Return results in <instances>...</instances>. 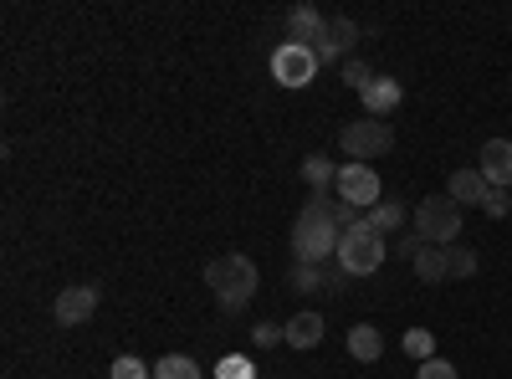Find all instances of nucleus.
<instances>
[{"mask_svg": "<svg viewBox=\"0 0 512 379\" xmlns=\"http://www.w3.org/2000/svg\"><path fill=\"white\" fill-rule=\"evenodd\" d=\"M338 221H333V200L328 195H313L292 221V262H308V267H323L338 257Z\"/></svg>", "mask_w": 512, "mask_h": 379, "instance_id": "f257e3e1", "label": "nucleus"}, {"mask_svg": "<svg viewBox=\"0 0 512 379\" xmlns=\"http://www.w3.org/2000/svg\"><path fill=\"white\" fill-rule=\"evenodd\" d=\"M205 287H210V298L221 303V313H241V308H251L256 287H262V272H256V262L241 257V251H226V257L205 262Z\"/></svg>", "mask_w": 512, "mask_h": 379, "instance_id": "f03ea898", "label": "nucleus"}, {"mask_svg": "<svg viewBox=\"0 0 512 379\" xmlns=\"http://www.w3.org/2000/svg\"><path fill=\"white\" fill-rule=\"evenodd\" d=\"M384 251H390V246H384V236L369 226V221H359V226H349L344 236H338V267H344L349 277H369V272H379L384 267Z\"/></svg>", "mask_w": 512, "mask_h": 379, "instance_id": "7ed1b4c3", "label": "nucleus"}, {"mask_svg": "<svg viewBox=\"0 0 512 379\" xmlns=\"http://www.w3.org/2000/svg\"><path fill=\"white\" fill-rule=\"evenodd\" d=\"M415 231L425 246H451L461 236V205L451 195H425L415 205Z\"/></svg>", "mask_w": 512, "mask_h": 379, "instance_id": "20e7f679", "label": "nucleus"}, {"mask_svg": "<svg viewBox=\"0 0 512 379\" xmlns=\"http://www.w3.org/2000/svg\"><path fill=\"white\" fill-rule=\"evenodd\" d=\"M338 149H344L354 164L379 159V154L395 149V129H390L384 118H354V123H344V129H338Z\"/></svg>", "mask_w": 512, "mask_h": 379, "instance_id": "39448f33", "label": "nucleus"}, {"mask_svg": "<svg viewBox=\"0 0 512 379\" xmlns=\"http://www.w3.org/2000/svg\"><path fill=\"white\" fill-rule=\"evenodd\" d=\"M333 190H338V200H344V205L364 210V216L384 200V185H379V175L369 170V164H338V185Z\"/></svg>", "mask_w": 512, "mask_h": 379, "instance_id": "423d86ee", "label": "nucleus"}, {"mask_svg": "<svg viewBox=\"0 0 512 379\" xmlns=\"http://www.w3.org/2000/svg\"><path fill=\"white\" fill-rule=\"evenodd\" d=\"M318 52L313 47H292V41H282V47L272 52V77L277 88H308V82L318 77Z\"/></svg>", "mask_w": 512, "mask_h": 379, "instance_id": "0eeeda50", "label": "nucleus"}, {"mask_svg": "<svg viewBox=\"0 0 512 379\" xmlns=\"http://www.w3.org/2000/svg\"><path fill=\"white\" fill-rule=\"evenodd\" d=\"M354 47H359V21H354V16H328V26H323V36H318L313 52H318L323 67H344Z\"/></svg>", "mask_w": 512, "mask_h": 379, "instance_id": "6e6552de", "label": "nucleus"}, {"mask_svg": "<svg viewBox=\"0 0 512 379\" xmlns=\"http://www.w3.org/2000/svg\"><path fill=\"white\" fill-rule=\"evenodd\" d=\"M57 323L62 328H82V323H88L93 313H98V287L93 282H77V287H62L57 292Z\"/></svg>", "mask_w": 512, "mask_h": 379, "instance_id": "1a4fd4ad", "label": "nucleus"}, {"mask_svg": "<svg viewBox=\"0 0 512 379\" xmlns=\"http://www.w3.org/2000/svg\"><path fill=\"white\" fill-rule=\"evenodd\" d=\"M477 170H482V180L492 190H512V139H487Z\"/></svg>", "mask_w": 512, "mask_h": 379, "instance_id": "9d476101", "label": "nucleus"}, {"mask_svg": "<svg viewBox=\"0 0 512 379\" xmlns=\"http://www.w3.org/2000/svg\"><path fill=\"white\" fill-rule=\"evenodd\" d=\"M282 26H287V41H292V47H318V36H323L328 16H323L318 6H292Z\"/></svg>", "mask_w": 512, "mask_h": 379, "instance_id": "9b49d317", "label": "nucleus"}, {"mask_svg": "<svg viewBox=\"0 0 512 379\" xmlns=\"http://www.w3.org/2000/svg\"><path fill=\"white\" fill-rule=\"evenodd\" d=\"M400 98H405L400 77H374L369 88L359 93V103H364V113H369V118H390V113L400 108Z\"/></svg>", "mask_w": 512, "mask_h": 379, "instance_id": "f8f14e48", "label": "nucleus"}, {"mask_svg": "<svg viewBox=\"0 0 512 379\" xmlns=\"http://www.w3.org/2000/svg\"><path fill=\"white\" fill-rule=\"evenodd\" d=\"M282 344H292V349H318V344H323V318H318V313H292V318L282 323Z\"/></svg>", "mask_w": 512, "mask_h": 379, "instance_id": "ddd939ff", "label": "nucleus"}, {"mask_svg": "<svg viewBox=\"0 0 512 379\" xmlns=\"http://www.w3.org/2000/svg\"><path fill=\"white\" fill-rule=\"evenodd\" d=\"M487 180H482V170H477V164H472V170H456L451 180H446V195L456 200V205H482L487 200Z\"/></svg>", "mask_w": 512, "mask_h": 379, "instance_id": "4468645a", "label": "nucleus"}, {"mask_svg": "<svg viewBox=\"0 0 512 379\" xmlns=\"http://www.w3.org/2000/svg\"><path fill=\"white\" fill-rule=\"evenodd\" d=\"M349 354H354L359 364H379V359H384V333H379L374 323H354V328H349Z\"/></svg>", "mask_w": 512, "mask_h": 379, "instance_id": "2eb2a0df", "label": "nucleus"}, {"mask_svg": "<svg viewBox=\"0 0 512 379\" xmlns=\"http://www.w3.org/2000/svg\"><path fill=\"white\" fill-rule=\"evenodd\" d=\"M410 267H415V277H420V282H431V287L451 277V262H446V246H425V251H420V257H415Z\"/></svg>", "mask_w": 512, "mask_h": 379, "instance_id": "dca6fc26", "label": "nucleus"}, {"mask_svg": "<svg viewBox=\"0 0 512 379\" xmlns=\"http://www.w3.org/2000/svg\"><path fill=\"white\" fill-rule=\"evenodd\" d=\"M303 180H308L313 195H328V185H338V164L328 154H308L303 159Z\"/></svg>", "mask_w": 512, "mask_h": 379, "instance_id": "f3484780", "label": "nucleus"}, {"mask_svg": "<svg viewBox=\"0 0 512 379\" xmlns=\"http://www.w3.org/2000/svg\"><path fill=\"white\" fill-rule=\"evenodd\" d=\"M364 221H369L379 236H400V226H405V205H400V200H379Z\"/></svg>", "mask_w": 512, "mask_h": 379, "instance_id": "a211bd4d", "label": "nucleus"}, {"mask_svg": "<svg viewBox=\"0 0 512 379\" xmlns=\"http://www.w3.org/2000/svg\"><path fill=\"white\" fill-rule=\"evenodd\" d=\"M287 282H292V292H328V262H323V267H308V262H292Z\"/></svg>", "mask_w": 512, "mask_h": 379, "instance_id": "6ab92c4d", "label": "nucleus"}, {"mask_svg": "<svg viewBox=\"0 0 512 379\" xmlns=\"http://www.w3.org/2000/svg\"><path fill=\"white\" fill-rule=\"evenodd\" d=\"M154 379H200V364L190 354H164L154 364Z\"/></svg>", "mask_w": 512, "mask_h": 379, "instance_id": "aec40b11", "label": "nucleus"}, {"mask_svg": "<svg viewBox=\"0 0 512 379\" xmlns=\"http://www.w3.org/2000/svg\"><path fill=\"white\" fill-rule=\"evenodd\" d=\"M400 349H405L410 359L425 364V359H436V333H431V328H410L405 339H400Z\"/></svg>", "mask_w": 512, "mask_h": 379, "instance_id": "412c9836", "label": "nucleus"}, {"mask_svg": "<svg viewBox=\"0 0 512 379\" xmlns=\"http://www.w3.org/2000/svg\"><path fill=\"white\" fill-rule=\"evenodd\" d=\"M338 72H344V88H354V93H364V88H369V82L379 77V72H374V67L364 62V57H349V62H344V67H338Z\"/></svg>", "mask_w": 512, "mask_h": 379, "instance_id": "4be33fe9", "label": "nucleus"}, {"mask_svg": "<svg viewBox=\"0 0 512 379\" xmlns=\"http://www.w3.org/2000/svg\"><path fill=\"white\" fill-rule=\"evenodd\" d=\"M108 374H113V379H154V369H149L144 359H134V354H118Z\"/></svg>", "mask_w": 512, "mask_h": 379, "instance_id": "5701e85b", "label": "nucleus"}, {"mask_svg": "<svg viewBox=\"0 0 512 379\" xmlns=\"http://www.w3.org/2000/svg\"><path fill=\"white\" fill-rule=\"evenodd\" d=\"M446 262H451V277H472L477 272V251L472 246H446Z\"/></svg>", "mask_w": 512, "mask_h": 379, "instance_id": "b1692460", "label": "nucleus"}, {"mask_svg": "<svg viewBox=\"0 0 512 379\" xmlns=\"http://www.w3.org/2000/svg\"><path fill=\"white\" fill-rule=\"evenodd\" d=\"M216 379H256V369H251V359H241V354H226V359L216 364Z\"/></svg>", "mask_w": 512, "mask_h": 379, "instance_id": "393cba45", "label": "nucleus"}, {"mask_svg": "<svg viewBox=\"0 0 512 379\" xmlns=\"http://www.w3.org/2000/svg\"><path fill=\"white\" fill-rule=\"evenodd\" d=\"M415 379H461V374H456V364H451V359H441V354H436V359H425V364L415 369Z\"/></svg>", "mask_w": 512, "mask_h": 379, "instance_id": "a878e982", "label": "nucleus"}, {"mask_svg": "<svg viewBox=\"0 0 512 379\" xmlns=\"http://www.w3.org/2000/svg\"><path fill=\"white\" fill-rule=\"evenodd\" d=\"M512 210V195L507 190H487V200H482V216H492V221H502Z\"/></svg>", "mask_w": 512, "mask_h": 379, "instance_id": "bb28decb", "label": "nucleus"}, {"mask_svg": "<svg viewBox=\"0 0 512 379\" xmlns=\"http://www.w3.org/2000/svg\"><path fill=\"white\" fill-rule=\"evenodd\" d=\"M395 251H400V257H405V262H415V257H420V251H425V241H420V231H405V236L395 241Z\"/></svg>", "mask_w": 512, "mask_h": 379, "instance_id": "cd10ccee", "label": "nucleus"}, {"mask_svg": "<svg viewBox=\"0 0 512 379\" xmlns=\"http://www.w3.org/2000/svg\"><path fill=\"white\" fill-rule=\"evenodd\" d=\"M251 339H256V349H272V344L282 339V328H277V323H256V328H251Z\"/></svg>", "mask_w": 512, "mask_h": 379, "instance_id": "c85d7f7f", "label": "nucleus"}]
</instances>
